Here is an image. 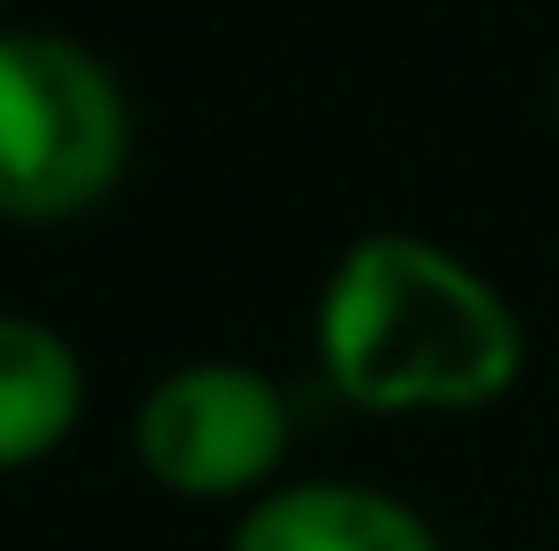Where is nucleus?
<instances>
[{
  "label": "nucleus",
  "instance_id": "f257e3e1",
  "mask_svg": "<svg viewBox=\"0 0 559 551\" xmlns=\"http://www.w3.org/2000/svg\"><path fill=\"white\" fill-rule=\"evenodd\" d=\"M325 370L364 408H476L522 370L514 310L431 242L371 235L325 287Z\"/></svg>",
  "mask_w": 559,
  "mask_h": 551
},
{
  "label": "nucleus",
  "instance_id": "f03ea898",
  "mask_svg": "<svg viewBox=\"0 0 559 551\" xmlns=\"http://www.w3.org/2000/svg\"><path fill=\"white\" fill-rule=\"evenodd\" d=\"M121 92L69 38H0V212L61 219L121 175Z\"/></svg>",
  "mask_w": 559,
  "mask_h": 551
},
{
  "label": "nucleus",
  "instance_id": "7ed1b4c3",
  "mask_svg": "<svg viewBox=\"0 0 559 551\" xmlns=\"http://www.w3.org/2000/svg\"><path fill=\"white\" fill-rule=\"evenodd\" d=\"M136 446H144V468L167 491L227 499V491H250L280 460V446H287V400L258 370H235V363L182 370V378H167L144 400Z\"/></svg>",
  "mask_w": 559,
  "mask_h": 551
},
{
  "label": "nucleus",
  "instance_id": "20e7f679",
  "mask_svg": "<svg viewBox=\"0 0 559 551\" xmlns=\"http://www.w3.org/2000/svg\"><path fill=\"white\" fill-rule=\"evenodd\" d=\"M235 551H439L431 529L356 483H302V491H280L265 499L242 529Z\"/></svg>",
  "mask_w": 559,
  "mask_h": 551
},
{
  "label": "nucleus",
  "instance_id": "39448f33",
  "mask_svg": "<svg viewBox=\"0 0 559 551\" xmlns=\"http://www.w3.org/2000/svg\"><path fill=\"white\" fill-rule=\"evenodd\" d=\"M76 400H84L76 356L46 325L0 318V468L53 454L76 423Z\"/></svg>",
  "mask_w": 559,
  "mask_h": 551
}]
</instances>
